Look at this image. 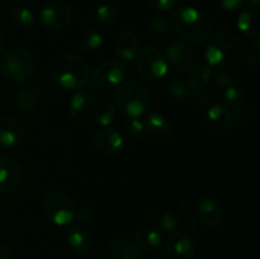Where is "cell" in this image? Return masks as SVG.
I'll use <instances>...</instances> for the list:
<instances>
[{
	"mask_svg": "<svg viewBox=\"0 0 260 259\" xmlns=\"http://www.w3.org/2000/svg\"><path fill=\"white\" fill-rule=\"evenodd\" d=\"M245 45L235 33L218 30L211 36L206 45V58L208 65L218 71H228L243 62Z\"/></svg>",
	"mask_w": 260,
	"mask_h": 259,
	"instance_id": "cell-1",
	"label": "cell"
},
{
	"mask_svg": "<svg viewBox=\"0 0 260 259\" xmlns=\"http://www.w3.org/2000/svg\"><path fill=\"white\" fill-rule=\"evenodd\" d=\"M53 80L68 90L84 88L90 78V69L83 57L73 53L61 55L53 60L50 69Z\"/></svg>",
	"mask_w": 260,
	"mask_h": 259,
	"instance_id": "cell-2",
	"label": "cell"
},
{
	"mask_svg": "<svg viewBox=\"0 0 260 259\" xmlns=\"http://www.w3.org/2000/svg\"><path fill=\"white\" fill-rule=\"evenodd\" d=\"M172 27L179 37L189 43H201L210 37L211 20L194 7H180L173 13Z\"/></svg>",
	"mask_w": 260,
	"mask_h": 259,
	"instance_id": "cell-3",
	"label": "cell"
},
{
	"mask_svg": "<svg viewBox=\"0 0 260 259\" xmlns=\"http://www.w3.org/2000/svg\"><path fill=\"white\" fill-rule=\"evenodd\" d=\"M116 108L129 118H139L149 109L150 94L141 83L136 80L122 81L114 93Z\"/></svg>",
	"mask_w": 260,
	"mask_h": 259,
	"instance_id": "cell-4",
	"label": "cell"
},
{
	"mask_svg": "<svg viewBox=\"0 0 260 259\" xmlns=\"http://www.w3.org/2000/svg\"><path fill=\"white\" fill-rule=\"evenodd\" d=\"M33 73L35 60L28 51L23 48H9L0 56V74L9 83H24Z\"/></svg>",
	"mask_w": 260,
	"mask_h": 259,
	"instance_id": "cell-5",
	"label": "cell"
},
{
	"mask_svg": "<svg viewBox=\"0 0 260 259\" xmlns=\"http://www.w3.org/2000/svg\"><path fill=\"white\" fill-rule=\"evenodd\" d=\"M42 211L46 217L57 226H66L75 218V206L61 190H50L43 196Z\"/></svg>",
	"mask_w": 260,
	"mask_h": 259,
	"instance_id": "cell-6",
	"label": "cell"
},
{
	"mask_svg": "<svg viewBox=\"0 0 260 259\" xmlns=\"http://www.w3.org/2000/svg\"><path fill=\"white\" fill-rule=\"evenodd\" d=\"M136 63L140 74L146 80L154 81L165 78L169 71V63L164 53L156 47L146 46L136 55Z\"/></svg>",
	"mask_w": 260,
	"mask_h": 259,
	"instance_id": "cell-7",
	"label": "cell"
},
{
	"mask_svg": "<svg viewBox=\"0 0 260 259\" xmlns=\"http://www.w3.org/2000/svg\"><path fill=\"white\" fill-rule=\"evenodd\" d=\"M126 76V66L118 60L103 62L94 70L89 78L91 88L99 91H106L116 88L123 81Z\"/></svg>",
	"mask_w": 260,
	"mask_h": 259,
	"instance_id": "cell-8",
	"label": "cell"
},
{
	"mask_svg": "<svg viewBox=\"0 0 260 259\" xmlns=\"http://www.w3.org/2000/svg\"><path fill=\"white\" fill-rule=\"evenodd\" d=\"M73 10L62 0H51L46 3L40 12V20L48 30H61L70 24Z\"/></svg>",
	"mask_w": 260,
	"mask_h": 259,
	"instance_id": "cell-9",
	"label": "cell"
},
{
	"mask_svg": "<svg viewBox=\"0 0 260 259\" xmlns=\"http://www.w3.org/2000/svg\"><path fill=\"white\" fill-rule=\"evenodd\" d=\"M165 57H167L168 63H172L178 70L190 71L197 66L200 56L192 46L175 41L167 46Z\"/></svg>",
	"mask_w": 260,
	"mask_h": 259,
	"instance_id": "cell-10",
	"label": "cell"
},
{
	"mask_svg": "<svg viewBox=\"0 0 260 259\" xmlns=\"http://www.w3.org/2000/svg\"><path fill=\"white\" fill-rule=\"evenodd\" d=\"M27 139V128L20 119L13 116L0 117V149H14Z\"/></svg>",
	"mask_w": 260,
	"mask_h": 259,
	"instance_id": "cell-11",
	"label": "cell"
},
{
	"mask_svg": "<svg viewBox=\"0 0 260 259\" xmlns=\"http://www.w3.org/2000/svg\"><path fill=\"white\" fill-rule=\"evenodd\" d=\"M23 180L22 165L9 156H0V195L17 189Z\"/></svg>",
	"mask_w": 260,
	"mask_h": 259,
	"instance_id": "cell-12",
	"label": "cell"
},
{
	"mask_svg": "<svg viewBox=\"0 0 260 259\" xmlns=\"http://www.w3.org/2000/svg\"><path fill=\"white\" fill-rule=\"evenodd\" d=\"M167 255L169 259H194L196 248L189 234L174 231L167 241Z\"/></svg>",
	"mask_w": 260,
	"mask_h": 259,
	"instance_id": "cell-13",
	"label": "cell"
},
{
	"mask_svg": "<svg viewBox=\"0 0 260 259\" xmlns=\"http://www.w3.org/2000/svg\"><path fill=\"white\" fill-rule=\"evenodd\" d=\"M94 144L101 152L108 156H116L123 150L124 140L118 131L109 127H102L94 134Z\"/></svg>",
	"mask_w": 260,
	"mask_h": 259,
	"instance_id": "cell-14",
	"label": "cell"
},
{
	"mask_svg": "<svg viewBox=\"0 0 260 259\" xmlns=\"http://www.w3.org/2000/svg\"><path fill=\"white\" fill-rule=\"evenodd\" d=\"M95 108V101L90 93L85 90H79L74 94L69 103V113L76 122H85L93 116Z\"/></svg>",
	"mask_w": 260,
	"mask_h": 259,
	"instance_id": "cell-15",
	"label": "cell"
},
{
	"mask_svg": "<svg viewBox=\"0 0 260 259\" xmlns=\"http://www.w3.org/2000/svg\"><path fill=\"white\" fill-rule=\"evenodd\" d=\"M68 244L75 254L86 255L93 249L94 238L90 230L83 223H75L68 231Z\"/></svg>",
	"mask_w": 260,
	"mask_h": 259,
	"instance_id": "cell-16",
	"label": "cell"
},
{
	"mask_svg": "<svg viewBox=\"0 0 260 259\" xmlns=\"http://www.w3.org/2000/svg\"><path fill=\"white\" fill-rule=\"evenodd\" d=\"M206 124L213 134H225L231 124L230 109L222 103L211 106L206 114Z\"/></svg>",
	"mask_w": 260,
	"mask_h": 259,
	"instance_id": "cell-17",
	"label": "cell"
},
{
	"mask_svg": "<svg viewBox=\"0 0 260 259\" xmlns=\"http://www.w3.org/2000/svg\"><path fill=\"white\" fill-rule=\"evenodd\" d=\"M142 123H144L145 134L154 141H167L172 134L169 121L160 113H150Z\"/></svg>",
	"mask_w": 260,
	"mask_h": 259,
	"instance_id": "cell-18",
	"label": "cell"
},
{
	"mask_svg": "<svg viewBox=\"0 0 260 259\" xmlns=\"http://www.w3.org/2000/svg\"><path fill=\"white\" fill-rule=\"evenodd\" d=\"M197 213L201 222L207 228H218L223 221L222 207L211 198H202L197 203Z\"/></svg>",
	"mask_w": 260,
	"mask_h": 259,
	"instance_id": "cell-19",
	"label": "cell"
},
{
	"mask_svg": "<svg viewBox=\"0 0 260 259\" xmlns=\"http://www.w3.org/2000/svg\"><path fill=\"white\" fill-rule=\"evenodd\" d=\"M139 38L132 30H124L117 37L116 52L123 61H132L139 52Z\"/></svg>",
	"mask_w": 260,
	"mask_h": 259,
	"instance_id": "cell-20",
	"label": "cell"
},
{
	"mask_svg": "<svg viewBox=\"0 0 260 259\" xmlns=\"http://www.w3.org/2000/svg\"><path fill=\"white\" fill-rule=\"evenodd\" d=\"M164 86L167 93L177 102H184L192 96V89H190L188 80L180 75H167L164 80Z\"/></svg>",
	"mask_w": 260,
	"mask_h": 259,
	"instance_id": "cell-21",
	"label": "cell"
},
{
	"mask_svg": "<svg viewBox=\"0 0 260 259\" xmlns=\"http://www.w3.org/2000/svg\"><path fill=\"white\" fill-rule=\"evenodd\" d=\"M10 99L20 112H25V113L35 112L40 104L37 93L33 91L32 89L25 88V86L13 89L12 93H10Z\"/></svg>",
	"mask_w": 260,
	"mask_h": 259,
	"instance_id": "cell-22",
	"label": "cell"
},
{
	"mask_svg": "<svg viewBox=\"0 0 260 259\" xmlns=\"http://www.w3.org/2000/svg\"><path fill=\"white\" fill-rule=\"evenodd\" d=\"M109 251H111V256L113 259L141 258V254H140L139 248L135 244V241L126 238V236H119V238L114 239L109 245Z\"/></svg>",
	"mask_w": 260,
	"mask_h": 259,
	"instance_id": "cell-23",
	"label": "cell"
},
{
	"mask_svg": "<svg viewBox=\"0 0 260 259\" xmlns=\"http://www.w3.org/2000/svg\"><path fill=\"white\" fill-rule=\"evenodd\" d=\"M135 244L145 251H156L161 245V235L154 228H141L135 235Z\"/></svg>",
	"mask_w": 260,
	"mask_h": 259,
	"instance_id": "cell-24",
	"label": "cell"
},
{
	"mask_svg": "<svg viewBox=\"0 0 260 259\" xmlns=\"http://www.w3.org/2000/svg\"><path fill=\"white\" fill-rule=\"evenodd\" d=\"M238 28L246 37L258 38L260 33L258 13L250 9L243 10L238 17Z\"/></svg>",
	"mask_w": 260,
	"mask_h": 259,
	"instance_id": "cell-25",
	"label": "cell"
},
{
	"mask_svg": "<svg viewBox=\"0 0 260 259\" xmlns=\"http://www.w3.org/2000/svg\"><path fill=\"white\" fill-rule=\"evenodd\" d=\"M102 45H103V35H102L101 30L95 29V28L85 30L79 38L78 42L79 51L85 53V55L96 52L102 47Z\"/></svg>",
	"mask_w": 260,
	"mask_h": 259,
	"instance_id": "cell-26",
	"label": "cell"
},
{
	"mask_svg": "<svg viewBox=\"0 0 260 259\" xmlns=\"http://www.w3.org/2000/svg\"><path fill=\"white\" fill-rule=\"evenodd\" d=\"M212 75L213 69L210 65H200L192 69L189 79H188V84H189L192 91L203 90L212 80Z\"/></svg>",
	"mask_w": 260,
	"mask_h": 259,
	"instance_id": "cell-27",
	"label": "cell"
},
{
	"mask_svg": "<svg viewBox=\"0 0 260 259\" xmlns=\"http://www.w3.org/2000/svg\"><path fill=\"white\" fill-rule=\"evenodd\" d=\"M10 22L18 28L22 29H29L35 25L36 18L32 10L24 5H14L10 8L9 12Z\"/></svg>",
	"mask_w": 260,
	"mask_h": 259,
	"instance_id": "cell-28",
	"label": "cell"
},
{
	"mask_svg": "<svg viewBox=\"0 0 260 259\" xmlns=\"http://www.w3.org/2000/svg\"><path fill=\"white\" fill-rule=\"evenodd\" d=\"M117 114V108L111 102H102L94 108L93 119L94 123L101 127H108L114 121Z\"/></svg>",
	"mask_w": 260,
	"mask_h": 259,
	"instance_id": "cell-29",
	"label": "cell"
},
{
	"mask_svg": "<svg viewBox=\"0 0 260 259\" xmlns=\"http://www.w3.org/2000/svg\"><path fill=\"white\" fill-rule=\"evenodd\" d=\"M154 223L156 230L162 231V233H174L179 228V218L172 211H160L155 216Z\"/></svg>",
	"mask_w": 260,
	"mask_h": 259,
	"instance_id": "cell-30",
	"label": "cell"
},
{
	"mask_svg": "<svg viewBox=\"0 0 260 259\" xmlns=\"http://www.w3.org/2000/svg\"><path fill=\"white\" fill-rule=\"evenodd\" d=\"M222 99H223L222 104H225V106L231 111V109H236L243 107L244 104H245L246 95L240 86L231 85L223 90Z\"/></svg>",
	"mask_w": 260,
	"mask_h": 259,
	"instance_id": "cell-31",
	"label": "cell"
},
{
	"mask_svg": "<svg viewBox=\"0 0 260 259\" xmlns=\"http://www.w3.org/2000/svg\"><path fill=\"white\" fill-rule=\"evenodd\" d=\"M144 123L139 118H131L123 126V140L136 144L144 139Z\"/></svg>",
	"mask_w": 260,
	"mask_h": 259,
	"instance_id": "cell-32",
	"label": "cell"
},
{
	"mask_svg": "<svg viewBox=\"0 0 260 259\" xmlns=\"http://www.w3.org/2000/svg\"><path fill=\"white\" fill-rule=\"evenodd\" d=\"M117 17H118V10L116 5L111 3H104L98 7L95 12V20L99 25H111L112 23L116 22Z\"/></svg>",
	"mask_w": 260,
	"mask_h": 259,
	"instance_id": "cell-33",
	"label": "cell"
},
{
	"mask_svg": "<svg viewBox=\"0 0 260 259\" xmlns=\"http://www.w3.org/2000/svg\"><path fill=\"white\" fill-rule=\"evenodd\" d=\"M212 80H213V84H215L216 88L218 89H223L225 90L226 88H229V86L231 85H235V76L231 75V74H229L228 71H216V73H213L212 75Z\"/></svg>",
	"mask_w": 260,
	"mask_h": 259,
	"instance_id": "cell-34",
	"label": "cell"
},
{
	"mask_svg": "<svg viewBox=\"0 0 260 259\" xmlns=\"http://www.w3.org/2000/svg\"><path fill=\"white\" fill-rule=\"evenodd\" d=\"M149 27H150V32H151L152 35L157 36V37H164V36L169 35L170 32V28H169V24H168V22L160 17L151 18V20H150L149 23Z\"/></svg>",
	"mask_w": 260,
	"mask_h": 259,
	"instance_id": "cell-35",
	"label": "cell"
},
{
	"mask_svg": "<svg viewBox=\"0 0 260 259\" xmlns=\"http://www.w3.org/2000/svg\"><path fill=\"white\" fill-rule=\"evenodd\" d=\"M245 56L248 62L254 68H258L260 65V40L255 38L253 42L249 45L248 48H245Z\"/></svg>",
	"mask_w": 260,
	"mask_h": 259,
	"instance_id": "cell-36",
	"label": "cell"
},
{
	"mask_svg": "<svg viewBox=\"0 0 260 259\" xmlns=\"http://www.w3.org/2000/svg\"><path fill=\"white\" fill-rule=\"evenodd\" d=\"M230 113H231V123H234L235 126L245 123L249 118V109L246 108L245 106L240 107V108L231 109Z\"/></svg>",
	"mask_w": 260,
	"mask_h": 259,
	"instance_id": "cell-37",
	"label": "cell"
},
{
	"mask_svg": "<svg viewBox=\"0 0 260 259\" xmlns=\"http://www.w3.org/2000/svg\"><path fill=\"white\" fill-rule=\"evenodd\" d=\"M216 5L226 12H236L240 10L245 4V0H215Z\"/></svg>",
	"mask_w": 260,
	"mask_h": 259,
	"instance_id": "cell-38",
	"label": "cell"
},
{
	"mask_svg": "<svg viewBox=\"0 0 260 259\" xmlns=\"http://www.w3.org/2000/svg\"><path fill=\"white\" fill-rule=\"evenodd\" d=\"M147 3L157 12H170L177 5V0H147Z\"/></svg>",
	"mask_w": 260,
	"mask_h": 259,
	"instance_id": "cell-39",
	"label": "cell"
},
{
	"mask_svg": "<svg viewBox=\"0 0 260 259\" xmlns=\"http://www.w3.org/2000/svg\"><path fill=\"white\" fill-rule=\"evenodd\" d=\"M75 217L80 222H90L94 217V212L88 207H80L75 211Z\"/></svg>",
	"mask_w": 260,
	"mask_h": 259,
	"instance_id": "cell-40",
	"label": "cell"
},
{
	"mask_svg": "<svg viewBox=\"0 0 260 259\" xmlns=\"http://www.w3.org/2000/svg\"><path fill=\"white\" fill-rule=\"evenodd\" d=\"M197 226H198L197 218L193 217V216H189V217L185 218V221L183 222V231L187 234H190L193 233V231H196Z\"/></svg>",
	"mask_w": 260,
	"mask_h": 259,
	"instance_id": "cell-41",
	"label": "cell"
},
{
	"mask_svg": "<svg viewBox=\"0 0 260 259\" xmlns=\"http://www.w3.org/2000/svg\"><path fill=\"white\" fill-rule=\"evenodd\" d=\"M13 250L8 244L0 243V259H12Z\"/></svg>",
	"mask_w": 260,
	"mask_h": 259,
	"instance_id": "cell-42",
	"label": "cell"
},
{
	"mask_svg": "<svg viewBox=\"0 0 260 259\" xmlns=\"http://www.w3.org/2000/svg\"><path fill=\"white\" fill-rule=\"evenodd\" d=\"M178 207L183 211H188L190 210V208H193V203L188 200H182L179 201V203H178Z\"/></svg>",
	"mask_w": 260,
	"mask_h": 259,
	"instance_id": "cell-43",
	"label": "cell"
},
{
	"mask_svg": "<svg viewBox=\"0 0 260 259\" xmlns=\"http://www.w3.org/2000/svg\"><path fill=\"white\" fill-rule=\"evenodd\" d=\"M245 3L250 8V10H254V12H258L259 10L260 0H245Z\"/></svg>",
	"mask_w": 260,
	"mask_h": 259,
	"instance_id": "cell-44",
	"label": "cell"
},
{
	"mask_svg": "<svg viewBox=\"0 0 260 259\" xmlns=\"http://www.w3.org/2000/svg\"><path fill=\"white\" fill-rule=\"evenodd\" d=\"M3 46H4V40H3V35L2 32H0V56H2L3 53Z\"/></svg>",
	"mask_w": 260,
	"mask_h": 259,
	"instance_id": "cell-45",
	"label": "cell"
},
{
	"mask_svg": "<svg viewBox=\"0 0 260 259\" xmlns=\"http://www.w3.org/2000/svg\"><path fill=\"white\" fill-rule=\"evenodd\" d=\"M96 259H113V258H112L109 254H101V255H99Z\"/></svg>",
	"mask_w": 260,
	"mask_h": 259,
	"instance_id": "cell-46",
	"label": "cell"
},
{
	"mask_svg": "<svg viewBox=\"0 0 260 259\" xmlns=\"http://www.w3.org/2000/svg\"><path fill=\"white\" fill-rule=\"evenodd\" d=\"M154 259H165V258H164V256H161V255H156Z\"/></svg>",
	"mask_w": 260,
	"mask_h": 259,
	"instance_id": "cell-47",
	"label": "cell"
},
{
	"mask_svg": "<svg viewBox=\"0 0 260 259\" xmlns=\"http://www.w3.org/2000/svg\"><path fill=\"white\" fill-rule=\"evenodd\" d=\"M140 259H142V258H140Z\"/></svg>",
	"mask_w": 260,
	"mask_h": 259,
	"instance_id": "cell-48",
	"label": "cell"
}]
</instances>
